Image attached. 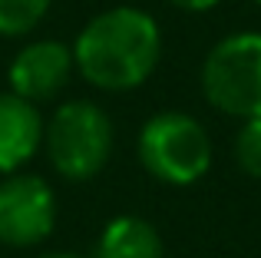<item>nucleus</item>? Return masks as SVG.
Returning a JSON list of instances; mask_svg holds the SVG:
<instances>
[{
  "instance_id": "nucleus-6",
  "label": "nucleus",
  "mask_w": 261,
  "mask_h": 258,
  "mask_svg": "<svg viewBox=\"0 0 261 258\" xmlns=\"http://www.w3.org/2000/svg\"><path fill=\"white\" fill-rule=\"evenodd\" d=\"M73 46L60 40H37L23 46L10 63V93L27 103H46L53 99L73 76Z\"/></svg>"
},
{
  "instance_id": "nucleus-4",
  "label": "nucleus",
  "mask_w": 261,
  "mask_h": 258,
  "mask_svg": "<svg viewBox=\"0 0 261 258\" xmlns=\"http://www.w3.org/2000/svg\"><path fill=\"white\" fill-rule=\"evenodd\" d=\"M205 99L235 119H261V33L218 40L202 63Z\"/></svg>"
},
{
  "instance_id": "nucleus-13",
  "label": "nucleus",
  "mask_w": 261,
  "mask_h": 258,
  "mask_svg": "<svg viewBox=\"0 0 261 258\" xmlns=\"http://www.w3.org/2000/svg\"><path fill=\"white\" fill-rule=\"evenodd\" d=\"M255 4H261V0H255Z\"/></svg>"
},
{
  "instance_id": "nucleus-9",
  "label": "nucleus",
  "mask_w": 261,
  "mask_h": 258,
  "mask_svg": "<svg viewBox=\"0 0 261 258\" xmlns=\"http://www.w3.org/2000/svg\"><path fill=\"white\" fill-rule=\"evenodd\" d=\"M50 10V0H0V37H23Z\"/></svg>"
},
{
  "instance_id": "nucleus-5",
  "label": "nucleus",
  "mask_w": 261,
  "mask_h": 258,
  "mask_svg": "<svg viewBox=\"0 0 261 258\" xmlns=\"http://www.w3.org/2000/svg\"><path fill=\"white\" fill-rule=\"evenodd\" d=\"M57 225V195L40 175H7L0 182V242L40 245Z\"/></svg>"
},
{
  "instance_id": "nucleus-10",
  "label": "nucleus",
  "mask_w": 261,
  "mask_h": 258,
  "mask_svg": "<svg viewBox=\"0 0 261 258\" xmlns=\"http://www.w3.org/2000/svg\"><path fill=\"white\" fill-rule=\"evenodd\" d=\"M235 159L251 179H261V119H245L235 136Z\"/></svg>"
},
{
  "instance_id": "nucleus-11",
  "label": "nucleus",
  "mask_w": 261,
  "mask_h": 258,
  "mask_svg": "<svg viewBox=\"0 0 261 258\" xmlns=\"http://www.w3.org/2000/svg\"><path fill=\"white\" fill-rule=\"evenodd\" d=\"M178 10H189V13H205L218 4V0H172Z\"/></svg>"
},
{
  "instance_id": "nucleus-8",
  "label": "nucleus",
  "mask_w": 261,
  "mask_h": 258,
  "mask_svg": "<svg viewBox=\"0 0 261 258\" xmlns=\"http://www.w3.org/2000/svg\"><path fill=\"white\" fill-rule=\"evenodd\" d=\"M96 258H162V239L152 222L139 215H119L102 228Z\"/></svg>"
},
{
  "instance_id": "nucleus-1",
  "label": "nucleus",
  "mask_w": 261,
  "mask_h": 258,
  "mask_svg": "<svg viewBox=\"0 0 261 258\" xmlns=\"http://www.w3.org/2000/svg\"><path fill=\"white\" fill-rule=\"evenodd\" d=\"M162 53L159 23L139 7L96 13L73 43V63L89 86L126 93L152 76Z\"/></svg>"
},
{
  "instance_id": "nucleus-2",
  "label": "nucleus",
  "mask_w": 261,
  "mask_h": 258,
  "mask_svg": "<svg viewBox=\"0 0 261 258\" xmlns=\"http://www.w3.org/2000/svg\"><path fill=\"white\" fill-rule=\"evenodd\" d=\"M139 162L152 179L169 186H192L212 166V139L189 113H155L139 129Z\"/></svg>"
},
{
  "instance_id": "nucleus-7",
  "label": "nucleus",
  "mask_w": 261,
  "mask_h": 258,
  "mask_svg": "<svg viewBox=\"0 0 261 258\" xmlns=\"http://www.w3.org/2000/svg\"><path fill=\"white\" fill-rule=\"evenodd\" d=\"M43 116L37 103H27L17 93H0V172L13 175L43 146Z\"/></svg>"
},
{
  "instance_id": "nucleus-12",
  "label": "nucleus",
  "mask_w": 261,
  "mask_h": 258,
  "mask_svg": "<svg viewBox=\"0 0 261 258\" xmlns=\"http://www.w3.org/2000/svg\"><path fill=\"white\" fill-rule=\"evenodd\" d=\"M40 258H83V255H73V252H50V255H40Z\"/></svg>"
},
{
  "instance_id": "nucleus-3",
  "label": "nucleus",
  "mask_w": 261,
  "mask_h": 258,
  "mask_svg": "<svg viewBox=\"0 0 261 258\" xmlns=\"http://www.w3.org/2000/svg\"><path fill=\"white\" fill-rule=\"evenodd\" d=\"M43 146L53 169L70 182H86L113 156V123L89 99L57 106L43 129Z\"/></svg>"
}]
</instances>
